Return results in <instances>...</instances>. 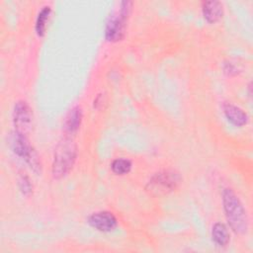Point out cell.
<instances>
[{
	"label": "cell",
	"mask_w": 253,
	"mask_h": 253,
	"mask_svg": "<svg viewBox=\"0 0 253 253\" xmlns=\"http://www.w3.org/2000/svg\"><path fill=\"white\" fill-rule=\"evenodd\" d=\"M222 203L226 219L231 229L237 234H244L248 229V218L240 200L231 189H223Z\"/></svg>",
	"instance_id": "1"
},
{
	"label": "cell",
	"mask_w": 253,
	"mask_h": 253,
	"mask_svg": "<svg viewBox=\"0 0 253 253\" xmlns=\"http://www.w3.org/2000/svg\"><path fill=\"white\" fill-rule=\"evenodd\" d=\"M77 157V146L71 137L62 138L56 145L51 173L54 179L65 177L72 169Z\"/></svg>",
	"instance_id": "2"
},
{
	"label": "cell",
	"mask_w": 253,
	"mask_h": 253,
	"mask_svg": "<svg viewBox=\"0 0 253 253\" xmlns=\"http://www.w3.org/2000/svg\"><path fill=\"white\" fill-rule=\"evenodd\" d=\"M182 178L175 170H162L155 173L146 185V191L153 196H162L174 191L181 183Z\"/></svg>",
	"instance_id": "3"
},
{
	"label": "cell",
	"mask_w": 253,
	"mask_h": 253,
	"mask_svg": "<svg viewBox=\"0 0 253 253\" xmlns=\"http://www.w3.org/2000/svg\"><path fill=\"white\" fill-rule=\"evenodd\" d=\"M132 3L129 1H124L121 3L118 13L112 14L106 24L105 37L107 41L116 42L121 41L126 33V20L130 14Z\"/></svg>",
	"instance_id": "4"
},
{
	"label": "cell",
	"mask_w": 253,
	"mask_h": 253,
	"mask_svg": "<svg viewBox=\"0 0 253 253\" xmlns=\"http://www.w3.org/2000/svg\"><path fill=\"white\" fill-rule=\"evenodd\" d=\"M13 124L15 130L26 135L31 130L33 125V113L26 101H18L15 104L13 110Z\"/></svg>",
	"instance_id": "5"
},
{
	"label": "cell",
	"mask_w": 253,
	"mask_h": 253,
	"mask_svg": "<svg viewBox=\"0 0 253 253\" xmlns=\"http://www.w3.org/2000/svg\"><path fill=\"white\" fill-rule=\"evenodd\" d=\"M88 223L95 229L102 232H109L116 228L118 220L110 211H97L92 213L88 218Z\"/></svg>",
	"instance_id": "6"
},
{
	"label": "cell",
	"mask_w": 253,
	"mask_h": 253,
	"mask_svg": "<svg viewBox=\"0 0 253 253\" xmlns=\"http://www.w3.org/2000/svg\"><path fill=\"white\" fill-rule=\"evenodd\" d=\"M9 145L13 152L19 157L25 159V161L34 150V147L29 143L27 135L17 130H14L10 134Z\"/></svg>",
	"instance_id": "7"
},
{
	"label": "cell",
	"mask_w": 253,
	"mask_h": 253,
	"mask_svg": "<svg viewBox=\"0 0 253 253\" xmlns=\"http://www.w3.org/2000/svg\"><path fill=\"white\" fill-rule=\"evenodd\" d=\"M202 12L205 20L211 24H213L222 18L223 7L219 1H205L202 4Z\"/></svg>",
	"instance_id": "8"
},
{
	"label": "cell",
	"mask_w": 253,
	"mask_h": 253,
	"mask_svg": "<svg viewBox=\"0 0 253 253\" xmlns=\"http://www.w3.org/2000/svg\"><path fill=\"white\" fill-rule=\"evenodd\" d=\"M223 113L227 121L236 126H242L248 122L247 114L239 107L230 103L223 104Z\"/></svg>",
	"instance_id": "9"
},
{
	"label": "cell",
	"mask_w": 253,
	"mask_h": 253,
	"mask_svg": "<svg viewBox=\"0 0 253 253\" xmlns=\"http://www.w3.org/2000/svg\"><path fill=\"white\" fill-rule=\"evenodd\" d=\"M82 121V110L79 106L73 107L66 115L63 122V129L66 134L75 133L81 125Z\"/></svg>",
	"instance_id": "10"
},
{
	"label": "cell",
	"mask_w": 253,
	"mask_h": 253,
	"mask_svg": "<svg viewBox=\"0 0 253 253\" xmlns=\"http://www.w3.org/2000/svg\"><path fill=\"white\" fill-rule=\"evenodd\" d=\"M211 237L212 241L219 247H224L228 244L229 242V232L227 230V227L221 223V222H216L212 226L211 229Z\"/></svg>",
	"instance_id": "11"
},
{
	"label": "cell",
	"mask_w": 253,
	"mask_h": 253,
	"mask_svg": "<svg viewBox=\"0 0 253 253\" xmlns=\"http://www.w3.org/2000/svg\"><path fill=\"white\" fill-rule=\"evenodd\" d=\"M50 12H51V9L49 6H43L38 14V17L36 20V25H35V30L39 37H42L45 33L46 23L48 21Z\"/></svg>",
	"instance_id": "12"
},
{
	"label": "cell",
	"mask_w": 253,
	"mask_h": 253,
	"mask_svg": "<svg viewBox=\"0 0 253 253\" xmlns=\"http://www.w3.org/2000/svg\"><path fill=\"white\" fill-rule=\"evenodd\" d=\"M111 169L116 175H125L130 171L131 162L126 158H117L112 162Z\"/></svg>",
	"instance_id": "13"
},
{
	"label": "cell",
	"mask_w": 253,
	"mask_h": 253,
	"mask_svg": "<svg viewBox=\"0 0 253 253\" xmlns=\"http://www.w3.org/2000/svg\"><path fill=\"white\" fill-rule=\"evenodd\" d=\"M17 181H18V187L23 195L29 197L33 194V185L29 177L25 173H20Z\"/></svg>",
	"instance_id": "14"
},
{
	"label": "cell",
	"mask_w": 253,
	"mask_h": 253,
	"mask_svg": "<svg viewBox=\"0 0 253 253\" xmlns=\"http://www.w3.org/2000/svg\"><path fill=\"white\" fill-rule=\"evenodd\" d=\"M26 162L28 163L29 167L36 173V174H40L42 172V163H41V160H40V157L37 153V151L34 150L32 151V153L30 154V156L26 159Z\"/></svg>",
	"instance_id": "15"
},
{
	"label": "cell",
	"mask_w": 253,
	"mask_h": 253,
	"mask_svg": "<svg viewBox=\"0 0 253 253\" xmlns=\"http://www.w3.org/2000/svg\"><path fill=\"white\" fill-rule=\"evenodd\" d=\"M223 70H224V73L227 74L228 76L236 75L237 71H238V69L235 67V65L231 62H226L223 66Z\"/></svg>",
	"instance_id": "16"
},
{
	"label": "cell",
	"mask_w": 253,
	"mask_h": 253,
	"mask_svg": "<svg viewBox=\"0 0 253 253\" xmlns=\"http://www.w3.org/2000/svg\"><path fill=\"white\" fill-rule=\"evenodd\" d=\"M248 90H249V96H251V82L249 83V85H248Z\"/></svg>",
	"instance_id": "17"
}]
</instances>
